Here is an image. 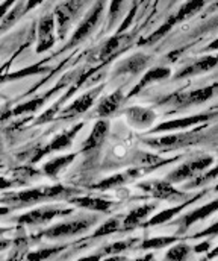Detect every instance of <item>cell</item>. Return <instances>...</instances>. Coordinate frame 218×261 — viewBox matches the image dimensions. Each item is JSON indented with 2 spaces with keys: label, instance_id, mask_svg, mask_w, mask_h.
I'll list each match as a JSON object with an SVG mask.
<instances>
[{
  "label": "cell",
  "instance_id": "26",
  "mask_svg": "<svg viewBox=\"0 0 218 261\" xmlns=\"http://www.w3.org/2000/svg\"><path fill=\"white\" fill-rule=\"evenodd\" d=\"M118 229V220H115V219H112V220H109V222H106L97 232H96V236H103V234H109V232H114V231H117Z\"/></svg>",
  "mask_w": 218,
  "mask_h": 261
},
{
  "label": "cell",
  "instance_id": "14",
  "mask_svg": "<svg viewBox=\"0 0 218 261\" xmlns=\"http://www.w3.org/2000/svg\"><path fill=\"white\" fill-rule=\"evenodd\" d=\"M121 100H123V93L121 91H115L114 94L108 96L106 99H103L100 102V105L97 108L99 116H109V114H112L120 107Z\"/></svg>",
  "mask_w": 218,
  "mask_h": 261
},
{
  "label": "cell",
  "instance_id": "30",
  "mask_svg": "<svg viewBox=\"0 0 218 261\" xmlns=\"http://www.w3.org/2000/svg\"><path fill=\"white\" fill-rule=\"evenodd\" d=\"M209 248H211V243H209V242H205V243H202V245L196 246V248H194V251H196V254H202V252H206Z\"/></svg>",
  "mask_w": 218,
  "mask_h": 261
},
{
  "label": "cell",
  "instance_id": "28",
  "mask_svg": "<svg viewBox=\"0 0 218 261\" xmlns=\"http://www.w3.org/2000/svg\"><path fill=\"white\" fill-rule=\"evenodd\" d=\"M208 236H218V222L212 223L211 226H208L206 229H203L202 232H199L196 237L200 239V237H208Z\"/></svg>",
  "mask_w": 218,
  "mask_h": 261
},
{
  "label": "cell",
  "instance_id": "6",
  "mask_svg": "<svg viewBox=\"0 0 218 261\" xmlns=\"http://www.w3.org/2000/svg\"><path fill=\"white\" fill-rule=\"evenodd\" d=\"M218 65V54L217 55H206L202 57L199 60H196L194 63L185 65L180 71H177L176 79H183L188 76H196V74H202L206 71H211L212 68H215Z\"/></svg>",
  "mask_w": 218,
  "mask_h": 261
},
{
  "label": "cell",
  "instance_id": "1",
  "mask_svg": "<svg viewBox=\"0 0 218 261\" xmlns=\"http://www.w3.org/2000/svg\"><path fill=\"white\" fill-rule=\"evenodd\" d=\"M215 132H217V129L205 132L203 126H199L196 130L182 132V134H176V135H167V137H158V138H153V140H145V143L148 146L154 147V149H159V147L180 149V147H185V146L205 143L209 138H212L215 135Z\"/></svg>",
  "mask_w": 218,
  "mask_h": 261
},
{
  "label": "cell",
  "instance_id": "2",
  "mask_svg": "<svg viewBox=\"0 0 218 261\" xmlns=\"http://www.w3.org/2000/svg\"><path fill=\"white\" fill-rule=\"evenodd\" d=\"M218 91V84L209 85V87H203V88H197V90H191V91H185V93H176L170 97L165 99L164 103H170L171 107L182 110V108H190L194 105H202L205 102H208L209 99L214 97V94Z\"/></svg>",
  "mask_w": 218,
  "mask_h": 261
},
{
  "label": "cell",
  "instance_id": "13",
  "mask_svg": "<svg viewBox=\"0 0 218 261\" xmlns=\"http://www.w3.org/2000/svg\"><path fill=\"white\" fill-rule=\"evenodd\" d=\"M38 34H40V50L43 49H47L52 41H53V17L49 15V17H44L41 21H40V29H38Z\"/></svg>",
  "mask_w": 218,
  "mask_h": 261
},
{
  "label": "cell",
  "instance_id": "24",
  "mask_svg": "<svg viewBox=\"0 0 218 261\" xmlns=\"http://www.w3.org/2000/svg\"><path fill=\"white\" fill-rule=\"evenodd\" d=\"M123 40V37H114V38H111L105 46H103V50H102V58H106V57H109L118 46H120V41Z\"/></svg>",
  "mask_w": 218,
  "mask_h": 261
},
{
  "label": "cell",
  "instance_id": "21",
  "mask_svg": "<svg viewBox=\"0 0 218 261\" xmlns=\"http://www.w3.org/2000/svg\"><path fill=\"white\" fill-rule=\"evenodd\" d=\"M79 203L82 206H86V208H91V210H97V211H106L112 205L109 200H105V199H80Z\"/></svg>",
  "mask_w": 218,
  "mask_h": 261
},
{
  "label": "cell",
  "instance_id": "31",
  "mask_svg": "<svg viewBox=\"0 0 218 261\" xmlns=\"http://www.w3.org/2000/svg\"><path fill=\"white\" fill-rule=\"evenodd\" d=\"M205 50H206V52H218V38L217 40H214Z\"/></svg>",
  "mask_w": 218,
  "mask_h": 261
},
{
  "label": "cell",
  "instance_id": "12",
  "mask_svg": "<svg viewBox=\"0 0 218 261\" xmlns=\"http://www.w3.org/2000/svg\"><path fill=\"white\" fill-rule=\"evenodd\" d=\"M148 63V58L145 55H134L128 60H124L121 64L117 67V74H123V73H138L140 70H143Z\"/></svg>",
  "mask_w": 218,
  "mask_h": 261
},
{
  "label": "cell",
  "instance_id": "8",
  "mask_svg": "<svg viewBox=\"0 0 218 261\" xmlns=\"http://www.w3.org/2000/svg\"><path fill=\"white\" fill-rule=\"evenodd\" d=\"M215 211H218V199L200 206V208H196L194 211H190L182 220H180V229L182 231H186L191 225H194L196 222L199 220H203L206 217H209L211 214H214Z\"/></svg>",
  "mask_w": 218,
  "mask_h": 261
},
{
  "label": "cell",
  "instance_id": "15",
  "mask_svg": "<svg viewBox=\"0 0 218 261\" xmlns=\"http://www.w3.org/2000/svg\"><path fill=\"white\" fill-rule=\"evenodd\" d=\"M106 134H108V123L106 122H99L94 126V130H92L91 137L85 143V150H92V149L99 147L105 141Z\"/></svg>",
  "mask_w": 218,
  "mask_h": 261
},
{
  "label": "cell",
  "instance_id": "22",
  "mask_svg": "<svg viewBox=\"0 0 218 261\" xmlns=\"http://www.w3.org/2000/svg\"><path fill=\"white\" fill-rule=\"evenodd\" d=\"M176 242V237H159V239H151L144 243L145 249H154V248H165L171 243Z\"/></svg>",
  "mask_w": 218,
  "mask_h": 261
},
{
  "label": "cell",
  "instance_id": "27",
  "mask_svg": "<svg viewBox=\"0 0 218 261\" xmlns=\"http://www.w3.org/2000/svg\"><path fill=\"white\" fill-rule=\"evenodd\" d=\"M218 29V15L212 17L211 20H208L205 24H202L199 28V32H208V31H215Z\"/></svg>",
  "mask_w": 218,
  "mask_h": 261
},
{
  "label": "cell",
  "instance_id": "32",
  "mask_svg": "<svg viewBox=\"0 0 218 261\" xmlns=\"http://www.w3.org/2000/svg\"><path fill=\"white\" fill-rule=\"evenodd\" d=\"M41 0H29V3H27V8L26 9H30V8H34L35 5H38Z\"/></svg>",
  "mask_w": 218,
  "mask_h": 261
},
{
  "label": "cell",
  "instance_id": "25",
  "mask_svg": "<svg viewBox=\"0 0 218 261\" xmlns=\"http://www.w3.org/2000/svg\"><path fill=\"white\" fill-rule=\"evenodd\" d=\"M123 0H111V6H109V24H112L121 9Z\"/></svg>",
  "mask_w": 218,
  "mask_h": 261
},
{
  "label": "cell",
  "instance_id": "3",
  "mask_svg": "<svg viewBox=\"0 0 218 261\" xmlns=\"http://www.w3.org/2000/svg\"><path fill=\"white\" fill-rule=\"evenodd\" d=\"M212 163H214V158L211 155H197L196 158H193V160L183 163L182 166H179L177 169H174L167 176V181H170L171 184L190 181L194 176H197L199 173L205 172L208 167H211Z\"/></svg>",
  "mask_w": 218,
  "mask_h": 261
},
{
  "label": "cell",
  "instance_id": "9",
  "mask_svg": "<svg viewBox=\"0 0 218 261\" xmlns=\"http://www.w3.org/2000/svg\"><path fill=\"white\" fill-rule=\"evenodd\" d=\"M126 117H128L129 123L135 128H148L154 122L156 114L151 110L135 107V108H129L126 111Z\"/></svg>",
  "mask_w": 218,
  "mask_h": 261
},
{
  "label": "cell",
  "instance_id": "17",
  "mask_svg": "<svg viewBox=\"0 0 218 261\" xmlns=\"http://www.w3.org/2000/svg\"><path fill=\"white\" fill-rule=\"evenodd\" d=\"M202 195H197L193 200H197V197H200ZM193 200H188V202H185L183 205H179V206H176V208H171V210H165V211H162V213H159V214H156L150 222H148V225H161V223H165V222H168L170 219H173L180 210H183L186 205H190Z\"/></svg>",
  "mask_w": 218,
  "mask_h": 261
},
{
  "label": "cell",
  "instance_id": "29",
  "mask_svg": "<svg viewBox=\"0 0 218 261\" xmlns=\"http://www.w3.org/2000/svg\"><path fill=\"white\" fill-rule=\"evenodd\" d=\"M135 12H137V6H135V8H132V11L129 12V15H128V17H126V20L123 21V24H121V28H120V31H121V32H124V31L131 26V23H132V20H134Z\"/></svg>",
  "mask_w": 218,
  "mask_h": 261
},
{
  "label": "cell",
  "instance_id": "18",
  "mask_svg": "<svg viewBox=\"0 0 218 261\" xmlns=\"http://www.w3.org/2000/svg\"><path fill=\"white\" fill-rule=\"evenodd\" d=\"M218 176V166L217 167H214L212 170H209V172H202V173H199L197 176H194L193 179H191V182L188 184V189H197V187H202V186H206V184H209L212 179H215Z\"/></svg>",
  "mask_w": 218,
  "mask_h": 261
},
{
  "label": "cell",
  "instance_id": "20",
  "mask_svg": "<svg viewBox=\"0 0 218 261\" xmlns=\"http://www.w3.org/2000/svg\"><path fill=\"white\" fill-rule=\"evenodd\" d=\"M174 24H177V21H176V17H174V15H171V17H170V18H168V20H167V21H165V23H164V24H162L156 32H153V34L145 40L144 43H147V44H151V43L158 41V40H159V38H162V37H164V35H165V34H167V32H168Z\"/></svg>",
  "mask_w": 218,
  "mask_h": 261
},
{
  "label": "cell",
  "instance_id": "5",
  "mask_svg": "<svg viewBox=\"0 0 218 261\" xmlns=\"http://www.w3.org/2000/svg\"><path fill=\"white\" fill-rule=\"evenodd\" d=\"M143 190L158 199H165V200H179L183 199L185 193L176 190L170 181H151L140 186Z\"/></svg>",
  "mask_w": 218,
  "mask_h": 261
},
{
  "label": "cell",
  "instance_id": "23",
  "mask_svg": "<svg viewBox=\"0 0 218 261\" xmlns=\"http://www.w3.org/2000/svg\"><path fill=\"white\" fill-rule=\"evenodd\" d=\"M126 179H128L126 175H114L112 178H108V179H105L103 182H100V184H99V189H100V190L112 189V187L121 186L123 182H126Z\"/></svg>",
  "mask_w": 218,
  "mask_h": 261
},
{
  "label": "cell",
  "instance_id": "7",
  "mask_svg": "<svg viewBox=\"0 0 218 261\" xmlns=\"http://www.w3.org/2000/svg\"><path fill=\"white\" fill-rule=\"evenodd\" d=\"M102 12H103V2L97 3V5L91 9V12L88 14V17L80 23V26L77 28L76 34L73 35V41H74V43L80 41L82 38H85L86 35H89V34L94 31V28L97 26V23H99V20H100V17H102Z\"/></svg>",
  "mask_w": 218,
  "mask_h": 261
},
{
  "label": "cell",
  "instance_id": "11",
  "mask_svg": "<svg viewBox=\"0 0 218 261\" xmlns=\"http://www.w3.org/2000/svg\"><path fill=\"white\" fill-rule=\"evenodd\" d=\"M205 5H206V0H186V2L180 6V9L177 11V14H174L176 21L180 23V21H183V20L191 18L193 15H196L197 12H200V11L205 8Z\"/></svg>",
  "mask_w": 218,
  "mask_h": 261
},
{
  "label": "cell",
  "instance_id": "33",
  "mask_svg": "<svg viewBox=\"0 0 218 261\" xmlns=\"http://www.w3.org/2000/svg\"><path fill=\"white\" fill-rule=\"evenodd\" d=\"M215 257H218V248H215L211 254H208V258H215Z\"/></svg>",
  "mask_w": 218,
  "mask_h": 261
},
{
  "label": "cell",
  "instance_id": "10",
  "mask_svg": "<svg viewBox=\"0 0 218 261\" xmlns=\"http://www.w3.org/2000/svg\"><path fill=\"white\" fill-rule=\"evenodd\" d=\"M171 74V70L168 67H156V68H151L150 71H147L144 74V77L140 81V84L134 88V91L131 94H137L140 93L144 87L153 84V82H159V81H164L167 79L168 76Z\"/></svg>",
  "mask_w": 218,
  "mask_h": 261
},
{
  "label": "cell",
  "instance_id": "16",
  "mask_svg": "<svg viewBox=\"0 0 218 261\" xmlns=\"http://www.w3.org/2000/svg\"><path fill=\"white\" fill-rule=\"evenodd\" d=\"M153 208H154V205H144V206H141V208L134 210V211L126 217V220L123 222V228H124V229H132V228L138 226V225L141 223V220L144 219L145 216H147Z\"/></svg>",
  "mask_w": 218,
  "mask_h": 261
},
{
  "label": "cell",
  "instance_id": "4",
  "mask_svg": "<svg viewBox=\"0 0 218 261\" xmlns=\"http://www.w3.org/2000/svg\"><path fill=\"white\" fill-rule=\"evenodd\" d=\"M218 116V113H200L196 116H190L185 119H177V120H171L167 123H162L161 126H158L154 132H162V130H174V129H188L191 126L196 125H203L212 119H215Z\"/></svg>",
  "mask_w": 218,
  "mask_h": 261
},
{
  "label": "cell",
  "instance_id": "19",
  "mask_svg": "<svg viewBox=\"0 0 218 261\" xmlns=\"http://www.w3.org/2000/svg\"><path fill=\"white\" fill-rule=\"evenodd\" d=\"M190 252H191V248L185 243H179L173 248H170V251L167 252V258L168 260H185L190 257Z\"/></svg>",
  "mask_w": 218,
  "mask_h": 261
}]
</instances>
